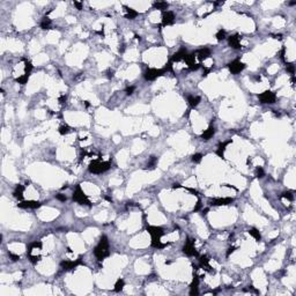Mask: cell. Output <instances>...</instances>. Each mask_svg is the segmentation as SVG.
<instances>
[{"mask_svg":"<svg viewBox=\"0 0 296 296\" xmlns=\"http://www.w3.org/2000/svg\"><path fill=\"white\" fill-rule=\"evenodd\" d=\"M94 254L96 256V258L98 260H103L104 258L109 257L110 251H109V241H108V237L102 236L100 239V243L96 248L94 249Z\"/></svg>","mask_w":296,"mask_h":296,"instance_id":"6da1fadb","label":"cell"},{"mask_svg":"<svg viewBox=\"0 0 296 296\" xmlns=\"http://www.w3.org/2000/svg\"><path fill=\"white\" fill-rule=\"evenodd\" d=\"M111 163L110 162H100V161H94L89 164L88 170L91 174H102L105 172L106 170H109Z\"/></svg>","mask_w":296,"mask_h":296,"instance_id":"7a4b0ae2","label":"cell"},{"mask_svg":"<svg viewBox=\"0 0 296 296\" xmlns=\"http://www.w3.org/2000/svg\"><path fill=\"white\" fill-rule=\"evenodd\" d=\"M72 198H73L74 201H76V202L80 204V205H86V206H89V207L91 206L90 201H89V199L87 198V196H86V194L83 193V191L81 190V186H80V185H76Z\"/></svg>","mask_w":296,"mask_h":296,"instance_id":"3957f363","label":"cell"},{"mask_svg":"<svg viewBox=\"0 0 296 296\" xmlns=\"http://www.w3.org/2000/svg\"><path fill=\"white\" fill-rule=\"evenodd\" d=\"M164 74V69H157V68H147V71L143 73V78L147 81H153Z\"/></svg>","mask_w":296,"mask_h":296,"instance_id":"277c9868","label":"cell"},{"mask_svg":"<svg viewBox=\"0 0 296 296\" xmlns=\"http://www.w3.org/2000/svg\"><path fill=\"white\" fill-rule=\"evenodd\" d=\"M258 98H259V101H260L261 103L273 104L274 102H275V100H276V95L274 94L273 91H271V90H266V91H264V93L259 94Z\"/></svg>","mask_w":296,"mask_h":296,"instance_id":"5b68a950","label":"cell"},{"mask_svg":"<svg viewBox=\"0 0 296 296\" xmlns=\"http://www.w3.org/2000/svg\"><path fill=\"white\" fill-rule=\"evenodd\" d=\"M183 252H184L186 256H190V257H192V256L198 257V252H197L196 248H194V239L187 238L186 243L183 246Z\"/></svg>","mask_w":296,"mask_h":296,"instance_id":"8992f818","label":"cell"},{"mask_svg":"<svg viewBox=\"0 0 296 296\" xmlns=\"http://www.w3.org/2000/svg\"><path fill=\"white\" fill-rule=\"evenodd\" d=\"M228 68H229L230 73L231 74H238L241 73L243 69L245 68V64H243L242 61L239 60H234L231 61L230 64H228Z\"/></svg>","mask_w":296,"mask_h":296,"instance_id":"52a82bcc","label":"cell"},{"mask_svg":"<svg viewBox=\"0 0 296 296\" xmlns=\"http://www.w3.org/2000/svg\"><path fill=\"white\" fill-rule=\"evenodd\" d=\"M79 265H81V257H79L76 260H63L60 263V266L63 267L64 270H66V271L73 270L76 266H79Z\"/></svg>","mask_w":296,"mask_h":296,"instance_id":"ba28073f","label":"cell"},{"mask_svg":"<svg viewBox=\"0 0 296 296\" xmlns=\"http://www.w3.org/2000/svg\"><path fill=\"white\" fill-rule=\"evenodd\" d=\"M146 230L152 235V238H161V236L164 235L162 227H157V226H147Z\"/></svg>","mask_w":296,"mask_h":296,"instance_id":"9c48e42d","label":"cell"},{"mask_svg":"<svg viewBox=\"0 0 296 296\" xmlns=\"http://www.w3.org/2000/svg\"><path fill=\"white\" fill-rule=\"evenodd\" d=\"M42 206L41 201H35V200H28V201H22L20 204H17V207L20 208H39Z\"/></svg>","mask_w":296,"mask_h":296,"instance_id":"30bf717a","label":"cell"},{"mask_svg":"<svg viewBox=\"0 0 296 296\" xmlns=\"http://www.w3.org/2000/svg\"><path fill=\"white\" fill-rule=\"evenodd\" d=\"M175 21V14L170 11H165L162 14V26H169Z\"/></svg>","mask_w":296,"mask_h":296,"instance_id":"8fae6325","label":"cell"},{"mask_svg":"<svg viewBox=\"0 0 296 296\" xmlns=\"http://www.w3.org/2000/svg\"><path fill=\"white\" fill-rule=\"evenodd\" d=\"M198 286H199V276L193 274V280L190 285V295H198Z\"/></svg>","mask_w":296,"mask_h":296,"instance_id":"7c38bea8","label":"cell"},{"mask_svg":"<svg viewBox=\"0 0 296 296\" xmlns=\"http://www.w3.org/2000/svg\"><path fill=\"white\" fill-rule=\"evenodd\" d=\"M234 201L233 198H215L211 201V205L214 206H226V205H230Z\"/></svg>","mask_w":296,"mask_h":296,"instance_id":"4fadbf2b","label":"cell"},{"mask_svg":"<svg viewBox=\"0 0 296 296\" xmlns=\"http://www.w3.org/2000/svg\"><path fill=\"white\" fill-rule=\"evenodd\" d=\"M239 39H241L239 35H237L236 34V35H233V36H230L229 38H228V43H229V45L233 48V49L238 50V49H241V48H242Z\"/></svg>","mask_w":296,"mask_h":296,"instance_id":"5bb4252c","label":"cell"},{"mask_svg":"<svg viewBox=\"0 0 296 296\" xmlns=\"http://www.w3.org/2000/svg\"><path fill=\"white\" fill-rule=\"evenodd\" d=\"M196 54V57L200 60V61H202V60L207 59L208 57L211 56V50L207 49V48H205V49H200L198 51L194 53Z\"/></svg>","mask_w":296,"mask_h":296,"instance_id":"9a60e30c","label":"cell"},{"mask_svg":"<svg viewBox=\"0 0 296 296\" xmlns=\"http://www.w3.org/2000/svg\"><path fill=\"white\" fill-rule=\"evenodd\" d=\"M199 266L201 268H205V270H207L209 271L211 273H214V271L212 270V267L209 265V259L206 257V256H202V257H200L199 259Z\"/></svg>","mask_w":296,"mask_h":296,"instance_id":"2e32d148","label":"cell"},{"mask_svg":"<svg viewBox=\"0 0 296 296\" xmlns=\"http://www.w3.org/2000/svg\"><path fill=\"white\" fill-rule=\"evenodd\" d=\"M187 54V52H186V49H180L178 52H176L172 57H171V63H175V61H180V60H183L185 58V56Z\"/></svg>","mask_w":296,"mask_h":296,"instance_id":"e0dca14e","label":"cell"},{"mask_svg":"<svg viewBox=\"0 0 296 296\" xmlns=\"http://www.w3.org/2000/svg\"><path fill=\"white\" fill-rule=\"evenodd\" d=\"M231 143V140H228V141H224V142H220L219 143V147H217V150H216V155H219L220 157L222 159H224V155H223V152H224V149L226 147Z\"/></svg>","mask_w":296,"mask_h":296,"instance_id":"ac0fdd59","label":"cell"},{"mask_svg":"<svg viewBox=\"0 0 296 296\" xmlns=\"http://www.w3.org/2000/svg\"><path fill=\"white\" fill-rule=\"evenodd\" d=\"M214 133H215L214 126L211 125L207 128V130H206V131L204 132V133L201 134V139H202V140H209V139H211V138H212V137L214 135Z\"/></svg>","mask_w":296,"mask_h":296,"instance_id":"d6986e66","label":"cell"},{"mask_svg":"<svg viewBox=\"0 0 296 296\" xmlns=\"http://www.w3.org/2000/svg\"><path fill=\"white\" fill-rule=\"evenodd\" d=\"M124 8L126 9V19H128V20H134L137 16H138V12L137 11H134L133 8L131 7H127V6H124Z\"/></svg>","mask_w":296,"mask_h":296,"instance_id":"ffe728a7","label":"cell"},{"mask_svg":"<svg viewBox=\"0 0 296 296\" xmlns=\"http://www.w3.org/2000/svg\"><path fill=\"white\" fill-rule=\"evenodd\" d=\"M23 191H24V186H23V185L19 184L17 186H16L15 191L13 192V196H14L16 199L22 200V198H23Z\"/></svg>","mask_w":296,"mask_h":296,"instance_id":"44dd1931","label":"cell"},{"mask_svg":"<svg viewBox=\"0 0 296 296\" xmlns=\"http://www.w3.org/2000/svg\"><path fill=\"white\" fill-rule=\"evenodd\" d=\"M153 7L155 8V9H159V11L165 12V9L169 7V4L167 1H156V2L153 4Z\"/></svg>","mask_w":296,"mask_h":296,"instance_id":"7402d4cb","label":"cell"},{"mask_svg":"<svg viewBox=\"0 0 296 296\" xmlns=\"http://www.w3.org/2000/svg\"><path fill=\"white\" fill-rule=\"evenodd\" d=\"M200 98L199 96H189L187 97V102H189V104H190V106L191 108H196L198 104L200 103Z\"/></svg>","mask_w":296,"mask_h":296,"instance_id":"603a6c76","label":"cell"},{"mask_svg":"<svg viewBox=\"0 0 296 296\" xmlns=\"http://www.w3.org/2000/svg\"><path fill=\"white\" fill-rule=\"evenodd\" d=\"M167 245L168 244L162 243V242L160 241V238H152V246L155 248V249H163V248H165Z\"/></svg>","mask_w":296,"mask_h":296,"instance_id":"cb8c5ba5","label":"cell"},{"mask_svg":"<svg viewBox=\"0 0 296 296\" xmlns=\"http://www.w3.org/2000/svg\"><path fill=\"white\" fill-rule=\"evenodd\" d=\"M157 157L156 156H150V159H149V161L147 163V168L146 169H149V170H154L156 167V164H157Z\"/></svg>","mask_w":296,"mask_h":296,"instance_id":"d4e9b609","label":"cell"},{"mask_svg":"<svg viewBox=\"0 0 296 296\" xmlns=\"http://www.w3.org/2000/svg\"><path fill=\"white\" fill-rule=\"evenodd\" d=\"M41 28L42 29H51V20L48 17V16H44L43 17V20H42V22H41Z\"/></svg>","mask_w":296,"mask_h":296,"instance_id":"484cf974","label":"cell"},{"mask_svg":"<svg viewBox=\"0 0 296 296\" xmlns=\"http://www.w3.org/2000/svg\"><path fill=\"white\" fill-rule=\"evenodd\" d=\"M124 286H125V281H124L123 279H118L117 282H116V285H115V291H116V293L122 291L123 288H124Z\"/></svg>","mask_w":296,"mask_h":296,"instance_id":"4316f807","label":"cell"},{"mask_svg":"<svg viewBox=\"0 0 296 296\" xmlns=\"http://www.w3.org/2000/svg\"><path fill=\"white\" fill-rule=\"evenodd\" d=\"M248 233H249V234H250V235H251V236L253 237V238H254L256 241H258V242H259V241L261 239V235H260V233H259V231L256 229V228H252V229H250L249 231H248Z\"/></svg>","mask_w":296,"mask_h":296,"instance_id":"83f0119b","label":"cell"},{"mask_svg":"<svg viewBox=\"0 0 296 296\" xmlns=\"http://www.w3.org/2000/svg\"><path fill=\"white\" fill-rule=\"evenodd\" d=\"M58 132H59L61 135H66V134H68L71 132V127L68 125H66V124H65V125H61L59 128H58Z\"/></svg>","mask_w":296,"mask_h":296,"instance_id":"f1b7e54d","label":"cell"},{"mask_svg":"<svg viewBox=\"0 0 296 296\" xmlns=\"http://www.w3.org/2000/svg\"><path fill=\"white\" fill-rule=\"evenodd\" d=\"M28 80H29V75H28V74H23L22 76H19L15 81L19 82L20 85H26V83L28 82Z\"/></svg>","mask_w":296,"mask_h":296,"instance_id":"f546056e","label":"cell"},{"mask_svg":"<svg viewBox=\"0 0 296 296\" xmlns=\"http://www.w3.org/2000/svg\"><path fill=\"white\" fill-rule=\"evenodd\" d=\"M31 69H32V64L30 61H28V60H24V74L30 75Z\"/></svg>","mask_w":296,"mask_h":296,"instance_id":"4dcf8cb0","label":"cell"},{"mask_svg":"<svg viewBox=\"0 0 296 296\" xmlns=\"http://www.w3.org/2000/svg\"><path fill=\"white\" fill-rule=\"evenodd\" d=\"M280 198H286V199H288L291 201V200H294V194H293L291 191H285V192L281 193Z\"/></svg>","mask_w":296,"mask_h":296,"instance_id":"1f68e13d","label":"cell"},{"mask_svg":"<svg viewBox=\"0 0 296 296\" xmlns=\"http://www.w3.org/2000/svg\"><path fill=\"white\" fill-rule=\"evenodd\" d=\"M215 37H216V39H217V41H223V39L226 38V30L220 29L217 32H216Z\"/></svg>","mask_w":296,"mask_h":296,"instance_id":"d6a6232c","label":"cell"},{"mask_svg":"<svg viewBox=\"0 0 296 296\" xmlns=\"http://www.w3.org/2000/svg\"><path fill=\"white\" fill-rule=\"evenodd\" d=\"M35 248H38V249H41V248H42V242H34V243H31V244L29 245L28 252H31V251H32V249H35Z\"/></svg>","mask_w":296,"mask_h":296,"instance_id":"836d02e7","label":"cell"},{"mask_svg":"<svg viewBox=\"0 0 296 296\" xmlns=\"http://www.w3.org/2000/svg\"><path fill=\"white\" fill-rule=\"evenodd\" d=\"M286 65H287V66H286V69H287L291 75H294V73H295V66H294L291 63H286Z\"/></svg>","mask_w":296,"mask_h":296,"instance_id":"e575fe53","label":"cell"},{"mask_svg":"<svg viewBox=\"0 0 296 296\" xmlns=\"http://www.w3.org/2000/svg\"><path fill=\"white\" fill-rule=\"evenodd\" d=\"M201 160H202V154H200V153H197V154L192 155V161L194 163H199Z\"/></svg>","mask_w":296,"mask_h":296,"instance_id":"d590c367","label":"cell"},{"mask_svg":"<svg viewBox=\"0 0 296 296\" xmlns=\"http://www.w3.org/2000/svg\"><path fill=\"white\" fill-rule=\"evenodd\" d=\"M256 176H257L258 178H263L264 176H265V172H264V170H263V168L258 167V168L256 169Z\"/></svg>","mask_w":296,"mask_h":296,"instance_id":"8d00e7d4","label":"cell"},{"mask_svg":"<svg viewBox=\"0 0 296 296\" xmlns=\"http://www.w3.org/2000/svg\"><path fill=\"white\" fill-rule=\"evenodd\" d=\"M28 256H29L30 261H31L32 264H36V263H38V261L41 260V257H39V256H31V253H28Z\"/></svg>","mask_w":296,"mask_h":296,"instance_id":"74e56055","label":"cell"},{"mask_svg":"<svg viewBox=\"0 0 296 296\" xmlns=\"http://www.w3.org/2000/svg\"><path fill=\"white\" fill-rule=\"evenodd\" d=\"M8 256L11 257V259H12L13 261H17V260L20 259V256H17V254H14V253H12V252H8Z\"/></svg>","mask_w":296,"mask_h":296,"instance_id":"f35d334b","label":"cell"},{"mask_svg":"<svg viewBox=\"0 0 296 296\" xmlns=\"http://www.w3.org/2000/svg\"><path fill=\"white\" fill-rule=\"evenodd\" d=\"M134 90H135V87H134V86H131V87H127L125 91L127 95H132L134 93Z\"/></svg>","mask_w":296,"mask_h":296,"instance_id":"ab89813d","label":"cell"},{"mask_svg":"<svg viewBox=\"0 0 296 296\" xmlns=\"http://www.w3.org/2000/svg\"><path fill=\"white\" fill-rule=\"evenodd\" d=\"M56 198H57L58 200H60V201H66V200H67L66 196H65V194H61V193L57 194V196H56Z\"/></svg>","mask_w":296,"mask_h":296,"instance_id":"60d3db41","label":"cell"},{"mask_svg":"<svg viewBox=\"0 0 296 296\" xmlns=\"http://www.w3.org/2000/svg\"><path fill=\"white\" fill-rule=\"evenodd\" d=\"M66 100H67L66 95H61V96L59 97V100H58V101H59L60 104H64L65 102H66Z\"/></svg>","mask_w":296,"mask_h":296,"instance_id":"b9f144b4","label":"cell"},{"mask_svg":"<svg viewBox=\"0 0 296 296\" xmlns=\"http://www.w3.org/2000/svg\"><path fill=\"white\" fill-rule=\"evenodd\" d=\"M202 207V205H201V201L198 200V202H197V205H196V207H194V212H198L200 208Z\"/></svg>","mask_w":296,"mask_h":296,"instance_id":"7bdbcfd3","label":"cell"},{"mask_svg":"<svg viewBox=\"0 0 296 296\" xmlns=\"http://www.w3.org/2000/svg\"><path fill=\"white\" fill-rule=\"evenodd\" d=\"M74 5L76 6V8H78L79 11H81V9H82V4H81V2H78V1H74Z\"/></svg>","mask_w":296,"mask_h":296,"instance_id":"ee69618b","label":"cell"},{"mask_svg":"<svg viewBox=\"0 0 296 296\" xmlns=\"http://www.w3.org/2000/svg\"><path fill=\"white\" fill-rule=\"evenodd\" d=\"M285 51H286V49H285V48H282V50H281V56H280V57H281V59L283 60L285 63H287V61H286V59H285Z\"/></svg>","mask_w":296,"mask_h":296,"instance_id":"f6af8a7d","label":"cell"},{"mask_svg":"<svg viewBox=\"0 0 296 296\" xmlns=\"http://www.w3.org/2000/svg\"><path fill=\"white\" fill-rule=\"evenodd\" d=\"M106 76H108L109 79H111V78H113V71H111V69H109V71L106 72Z\"/></svg>","mask_w":296,"mask_h":296,"instance_id":"bcb514c9","label":"cell"},{"mask_svg":"<svg viewBox=\"0 0 296 296\" xmlns=\"http://www.w3.org/2000/svg\"><path fill=\"white\" fill-rule=\"evenodd\" d=\"M235 249H236V248H234V246L229 248V249H228V251H227V256H230V253H233V252L235 251Z\"/></svg>","mask_w":296,"mask_h":296,"instance_id":"7dc6e473","label":"cell"},{"mask_svg":"<svg viewBox=\"0 0 296 296\" xmlns=\"http://www.w3.org/2000/svg\"><path fill=\"white\" fill-rule=\"evenodd\" d=\"M208 73H209V69H208V68H205V72L202 74V76H207Z\"/></svg>","mask_w":296,"mask_h":296,"instance_id":"c3c4849f","label":"cell"},{"mask_svg":"<svg viewBox=\"0 0 296 296\" xmlns=\"http://www.w3.org/2000/svg\"><path fill=\"white\" fill-rule=\"evenodd\" d=\"M274 38H278V39H281V35H275Z\"/></svg>","mask_w":296,"mask_h":296,"instance_id":"681fc988","label":"cell"},{"mask_svg":"<svg viewBox=\"0 0 296 296\" xmlns=\"http://www.w3.org/2000/svg\"><path fill=\"white\" fill-rule=\"evenodd\" d=\"M85 105H86V106H89V105H90V103H89L88 101H85Z\"/></svg>","mask_w":296,"mask_h":296,"instance_id":"f907efd6","label":"cell"},{"mask_svg":"<svg viewBox=\"0 0 296 296\" xmlns=\"http://www.w3.org/2000/svg\"><path fill=\"white\" fill-rule=\"evenodd\" d=\"M207 212H208V208H206V209H204V211H202V214H206Z\"/></svg>","mask_w":296,"mask_h":296,"instance_id":"816d5d0a","label":"cell"}]
</instances>
